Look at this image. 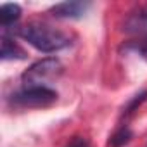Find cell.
I'll list each match as a JSON object with an SVG mask.
<instances>
[{
    "mask_svg": "<svg viewBox=\"0 0 147 147\" xmlns=\"http://www.w3.org/2000/svg\"><path fill=\"white\" fill-rule=\"evenodd\" d=\"M0 54H2L4 61H9V59H24L26 57L24 50L14 40H11L7 36H2V52H0Z\"/></svg>",
    "mask_w": 147,
    "mask_h": 147,
    "instance_id": "cell-6",
    "label": "cell"
},
{
    "mask_svg": "<svg viewBox=\"0 0 147 147\" xmlns=\"http://www.w3.org/2000/svg\"><path fill=\"white\" fill-rule=\"evenodd\" d=\"M90 9L88 2H61L50 7V14L59 19H78Z\"/></svg>",
    "mask_w": 147,
    "mask_h": 147,
    "instance_id": "cell-4",
    "label": "cell"
},
{
    "mask_svg": "<svg viewBox=\"0 0 147 147\" xmlns=\"http://www.w3.org/2000/svg\"><path fill=\"white\" fill-rule=\"evenodd\" d=\"M126 33H147V5L138 9V12L131 14L126 21H125V28Z\"/></svg>",
    "mask_w": 147,
    "mask_h": 147,
    "instance_id": "cell-5",
    "label": "cell"
},
{
    "mask_svg": "<svg viewBox=\"0 0 147 147\" xmlns=\"http://www.w3.org/2000/svg\"><path fill=\"white\" fill-rule=\"evenodd\" d=\"M57 100V92L49 87H23L11 97V104L16 109H35L47 107Z\"/></svg>",
    "mask_w": 147,
    "mask_h": 147,
    "instance_id": "cell-3",
    "label": "cell"
},
{
    "mask_svg": "<svg viewBox=\"0 0 147 147\" xmlns=\"http://www.w3.org/2000/svg\"><path fill=\"white\" fill-rule=\"evenodd\" d=\"M21 18V7L18 4H4L0 7V21L4 28H9Z\"/></svg>",
    "mask_w": 147,
    "mask_h": 147,
    "instance_id": "cell-7",
    "label": "cell"
},
{
    "mask_svg": "<svg viewBox=\"0 0 147 147\" xmlns=\"http://www.w3.org/2000/svg\"><path fill=\"white\" fill-rule=\"evenodd\" d=\"M138 54H142L144 57H147V38L145 40H140L138 43H135V45H131Z\"/></svg>",
    "mask_w": 147,
    "mask_h": 147,
    "instance_id": "cell-9",
    "label": "cell"
},
{
    "mask_svg": "<svg viewBox=\"0 0 147 147\" xmlns=\"http://www.w3.org/2000/svg\"><path fill=\"white\" fill-rule=\"evenodd\" d=\"M62 73V64L55 57H47L36 61L23 73V85L24 87H47V82L57 78Z\"/></svg>",
    "mask_w": 147,
    "mask_h": 147,
    "instance_id": "cell-2",
    "label": "cell"
},
{
    "mask_svg": "<svg viewBox=\"0 0 147 147\" xmlns=\"http://www.w3.org/2000/svg\"><path fill=\"white\" fill-rule=\"evenodd\" d=\"M19 35L36 50L45 54L62 50L71 43V38L66 33L43 23H30L19 30Z\"/></svg>",
    "mask_w": 147,
    "mask_h": 147,
    "instance_id": "cell-1",
    "label": "cell"
},
{
    "mask_svg": "<svg viewBox=\"0 0 147 147\" xmlns=\"http://www.w3.org/2000/svg\"><path fill=\"white\" fill-rule=\"evenodd\" d=\"M67 147H90V144H88L85 138H80V137H78V138H75V140H73V142H71Z\"/></svg>",
    "mask_w": 147,
    "mask_h": 147,
    "instance_id": "cell-10",
    "label": "cell"
},
{
    "mask_svg": "<svg viewBox=\"0 0 147 147\" xmlns=\"http://www.w3.org/2000/svg\"><path fill=\"white\" fill-rule=\"evenodd\" d=\"M131 137H133L131 130H130L126 125H123V126H119V128L113 133V137H111V140H109V145H111V147H123L125 144H128V142L131 140Z\"/></svg>",
    "mask_w": 147,
    "mask_h": 147,
    "instance_id": "cell-8",
    "label": "cell"
}]
</instances>
